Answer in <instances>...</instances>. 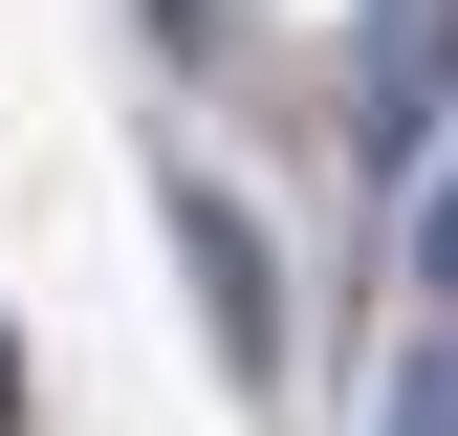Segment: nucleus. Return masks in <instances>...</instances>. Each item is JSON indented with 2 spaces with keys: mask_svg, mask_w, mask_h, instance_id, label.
Here are the masks:
<instances>
[{
  "mask_svg": "<svg viewBox=\"0 0 458 436\" xmlns=\"http://www.w3.org/2000/svg\"><path fill=\"white\" fill-rule=\"evenodd\" d=\"M0 436H22V327H0Z\"/></svg>",
  "mask_w": 458,
  "mask_h": 436,
  "instance_id": "obj_5",
  "label": "nucleus"
},
{
  "mask_svg": "<svg viewBox=\"0 0 458 436\" xmlns=\"http://www.w3.org/2000/svg\"><path fill=\"white\" fill-rule=\"evenodd\" d=\"M175 262H197V327L241 371H284V262H262V218L218 197V175H175Z\"/></svg>",
  "mask_w": 458,
  "mask_h": 436,
  "instance_id": "obj_1",
  "label": "nucleus"
},
{
  "mask_svg": "<svg viewBox=\"0 0 458 436\" xmlns=\"http://www.w3.org/2000/svg\"><path fill=\"white\" fill-rule=\"evenodd\" d=\"M371 436H458V306H437L393 371H371Z\"/></svg>",
  "mask_w": 458,
  "mask_h": 436,
  "instance_id": "obj_3",
  "label": "nucleus"
},
{
  "mask_svg": "<svg viewBox=\"0 0 458 436\" xmlns=\"http://www.w3.org/2000/svg\"><path fill=\"white\" fill-rule=\"evenodd\" d=\"M393 197H415V284L458 306V153H415V175H393Z\"/></svg>",
  "mask_w": 458,
  "mask_h": 436,
  "instance_id": "obj_4",
  "label": "nucleus"
},
{
  "mask_svg": "<svg viewBox=\"0 0 458 436\" xmlns=\"http://www.w3.org/2000/svg\"><path fill=\"white\" fill-rule=\"evenodd\" d=\"M371 88L393 109H458V0H371Z\"/></svg>",
  "mask_w": 458,
  "mask_h": 436,
  "instance_id": "obj_2",
  "label": "nucleus"
}]
</instances>
